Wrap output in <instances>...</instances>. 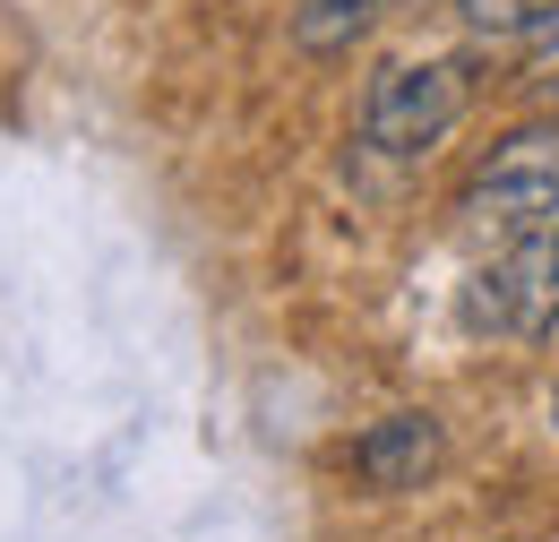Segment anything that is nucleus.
I'll return each mask as SVG.
<instances>
[{
	"label": "nucleus",
	"instance_id": "nucleus-1",
	"mask_svg": "<svg viewBox=\"0 0 559 542\" xmlns=\"http://www.w3.org/2000/svg\"><path fill=\"white\" fill-rule=\"evenodd\" d=\"M465 104H474V69L456 61V52H414V61H388L370 78L361 138H370L388 164H414V155H430L439 138L465 121Z\"/></svg>",
	"mask_w": 559,
	"mask_h": 542
},
{
	"label": "nucleus",
	"instance_id": "nucleus-2",
	"mask_svg": "<svg viewBox=\"0 0 559 542\" xmlns=\"http://www.w3.org/2000/svg\"><path fill=\"white\" fill-rule=\"evenodd\" d=\"M456 215L474 233H534L559 215V121H516L508 138H490V155L465 173Z\"/></svg>",
	"mask_w": 559,
	"mask_h": 542
},
{
	"label": "nucleus",
	"instance_id": "nucleus-3",
	"mask_svg": "<svg viewBox=\"0 0 559 542\" xmlns=\"http://www.w3.org/2000/svg\"><path fill=\"white\" fill-rule=\"evenodd\" d=\"M474 319L499 337H559V215L508 241V259L474 293Z\"/></svg>",
	"mask_w": 559,
	"mask_h": 542
},
{
	"label": "nucleus",
	"instance_id": "nucleus-4",
	"mask_svg": "<svg viewBox=\"0 0 559 542\" xmlns=\"http://www.w3.org/2000/svg\"><path fill=\"white\" fill-rule=\"evenodd\" d=\"M353 474L361 491H421V482L439 474V413H388V422H370L361 439H353Z\"/></svg>",
	"mask_w": 559,
	"mask_h": 542
},
{
	"label": "nucleus",
	"instance_id": "nucleus-5",
	"mask_svg": "<svg viewBox=\"0 0 559 542\" xmlns=\"http://www.w3.org/2000/svg\"><path fill=\"white\" fill-rule=\"evenodd\" d=\"M379 17V0H301V17H293V44L310 52V61H336L353 52V35Z\"/></svg>",
	"mask_w": 559,
	"mask_h": 542
},
{
	"label": "nucleus",
	"instance_id": "nucleus-6",
	"mask_svg": "<svg viewBox=\"0 0 559 542\" xmlns=\"http://www.w3.org/2000/svg\"><path fill=\"white\" fill-rule=\"evenodd\" d=\"M551 9H559V0H456V17H465L474 44H525Z\"/></svg>",
	"mask_w": 559,
	"mask_h": 542
},
{
	"label": "nucleus",
	"instance_id": "nucleus-7",
	"mask_svg": "<svg viewBox=\"0 0 559 542\" xmlns=\"http://www.w3.org/2000/svg\"><path fill=\"white\" fill-rule=\"evenodd\" d=\"M525 78H534V86H559V9L525 35Z\"/></svg>",
	"mask_w": 559,
	"mask_h": 542
}]
</instances>
